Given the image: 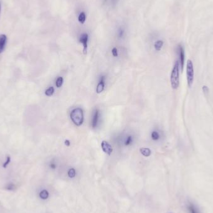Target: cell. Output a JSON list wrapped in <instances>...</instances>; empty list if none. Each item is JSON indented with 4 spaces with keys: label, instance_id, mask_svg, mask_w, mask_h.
<instances>
[{
    "label": "cell",
    "instance_id": "7c38bea8",
    "mask_svg": "<svg viewBox=\"0 0 213 213\" xmlns=\"http://www.w3.org/2000/svg\"><path fill=\"white\" fill-rule=\"evenodd\" d=\"M140 151L141 154L145 157H148L152 155V151L148 148H141L140 149Z\"/></svg>",
    "mask_w": 213,
    "mask_h": 213
},
{
    "label": "cell",
    "instance_id": "5bb4252c",
    "mask_svg": "<svg viewBox=\"0 0 213 213\" xmlns=\"http://www.w3.org/2000/svg\"><path fill=\"white\" fill-rule=\"evenodd\" d=\"M78 20L81 24H83L86 20V15L84 12H81L78 17Z\"/></svg>",
    "mask_w": 213,
    "mask_h": 213
},
{
    "label": "cell",
    "instance_id": "cb8c5ba5",
    "mask_svg": "<svg viewBox=\"0 0 213 213\" xmlns=\"http://www.w3.org/2000/svg\"><path fill=\"white\" fill-rule=\"evenodd\" d=\"M203 91L204 94H207L209 92V89L206 86H204L203 87Z\"/></svg>",
    "mask_w": 213,
    "mask_h": 213
},
{
    "label": "cell",
    "instance_id": "6da1fadb",
    "mask_svg": "<svg viewBox=\"0 0 213 213\" xmlns=\"http://www.w3.org/2000/svg\"><path fill=\"white\" fill-rule=\"evenodd\" d=\"M180 64L176 60L173 66L171 76H170V82L171 86L173 89H177L180 85Z\"/></svg>",
    "mask_w": 213,
    "mask_h": 213
},
{
    "label": "cell",
    "instance_id": "ac0fdd59",
    "mask_svg": "<svg viewBox=\"0 0 213 213\" xmlns=\"http://www.w3.org/2000/svg\"><path fill=\"white\" fill-rule=\"evenodd\" d=\"M68 175L69 176V178H73L76 176V170L74 168H71L69 171H68Z\"/></svg>",
    "mask_w": 213,
    "mask_h": 213
},
{
    "label": "cell",
    "instance_id": "ba28073f",
    "mask_svg": "<svg viewBox=\"0 0 213 213\" xmlns=\"http://www.w3.org/2000/svg\"><path fill=\"white\" fill-rule=\"evenodd\" d=\"M101 148L103 152L108 155H110L113 152V148L112 145L106 141H102L101 143Z\"/></svg>",
    "mask_w": 213,
    "mask_h": 213
},
{
    "label": "cell",
    "instance_id": "e0dca14e",
    "mask_svg": "<svg viewBox=\"0 0 213 213\" xmlns=\"http://www.w3.org/2000/svg\"><path fill=\"white\" fill-rule=\"evenodd\" d=\"M54 92H55L54 88L53 87H50L45 91V95L48 97H50L54 94Z\"/></svg>",
    "mask_w": 213,
    "mask_h": 213
},
{
    "label": "cell",
    "instance_id": "4316f807",
    "mask_svg": "<svg viewBox=\"0 0 213 213\" xmlns=\"http://www.w3.org/2000/svg\"><path fill=\"white\" fill-rule=\"evenodd\" d=\"M0 13H1V3H0Z\"/></svg>",
    "mask_w": 213,
    "mask_h": 213
},
{
    "label": "cell",
    "instance_id": "484cf974",
    "mask_svg": "<svg viewBox=\"0 0 213 213\" xmlns=\"http://www.w3.org/2000/svg\"><path fill=\"white\" fill-rule=\"evenodd\" d=\"M50 166H51V168L52 169H55L56 168V165L55 163H51V165H50Z\"/></svg>",
    "mask_w": 213,
    "mask_h": 213
},
{
    "label": "cell",
    "instance_id": "5b68a950",
    "mask_svg": "<svg viewBox=\"0 0 213 213\" xmlns=\"http://www.w3.org/2000/svg\"><path fill=\"white\" fill-rule=\"evenodd\" d=\"M101 118V114L99 109H95L93 112L91 118V126L92 129H95L99 126Z\"/></svg>",
    "mask_w": 213,
    "mask_h": 213
},
{
    "label": "cell",
    "instance_id": "2e32d148",
    "mask_svg": "<svg viewBox=\"0 0 213 213\" xmlns=\"http://www.w3.org/2000/svg\"><path fill=\"white\" fill-rule=\"evenodd\" d=\"M40 198L42 199H46L49 197V193L46 190H42L39 194Z\"/></svg>",
    "mask_w": 213,
    "mask_h": 213
},
{
    "label": "cell",
    "instance_id": "ffe728a7",
    "mask_svg": "<svg viewBox=\"0 0 213 213\" xmlns=\"http://www.w3.org/2000/svg\"><path fill=\"white\" fill-rule=\"evenodd\" d=\"M125 35V30L122 28H120L118 30V36L120 38H122Z\"/></svg>",
    "mask_w": 213,
    "mask_h": 213
},
{
    "label": "cell",
    "instance_id": "7402d4cb",
    "mask_svg": "<svg viewBox=\"0 0 213 213\" xmlns=\"http://www.w3.org/2000/svg\"><path fill=\"white\" fill-rule=\"evenodd\" d=\"M6 189H8V190L12 191V190H14L15 189V186L13 184H8L6 186Z\"/></svg>",
    "mask_w": 213,
    "mask_h": 213
},
{
    "label": "cell",
    "instance_id": "8fae6325",
    "mask_svg": "<svg viewBox=\"0 0 213 213\" xmlns=\"http://www.w3.org/2000/svg\"><path fill=\"white\" fill-rule=\"evenodd\" d=\"M161 138V133L157 130H153L151 133V138L153 141H159Z\"/></svg>",
    "mask_w": 213,
    "mask_h": 213
},
{
    "label": "cell",
    "instance_id": "9c48e42d",
    "mask_svg": "<svg viewBox=\"0 0 213 213\" xmlns=\"http://www.w3.org/2000/svg\"><path fill=\"white\" fill-rule=\"evenodd\" d=\"M134 142V137L132 135L128 134L125 136L123 139V143L125 146H131Z\"/></svg>",
    "mask_w": 213,
    "mask_h": 213
},
{
    "label": "cell",
    "instance_id": "d6986e66",
    "mask_svg": "<svg viewBox=\"0 0 213 213\" xmlns=\"http://www.w3.org/2000/svg\"><path fill=\"white\" fill-rule=\"evenodd\" d=\"M189 209L191 213H198L197 209L195 207V206L192 204H190L189 206Z\"/></svg>",
    "mask_w": 213,
    "mask_h": 213
},
{
    "label": "cell",
    "instance_id": "8992f818",
    "mask_svg": "<svg viewBox=\"0 0 213 213\" xmlns=\"http://www.w3.org/2000/svg\"><path fill=\"white\" fill-rule=\"evenodd\" d=\"M79 42L83 46V52L84 54L87 52L89 35L87 33H82L79 37Z\"/></svg>",
    "mask_w": 213,
    "mask_h": 213
},
{
    "label": "cell",
    "instance_id": "9a60e30c",
    "mask_svg": "<svg viewBox=\"0 0 213 213\" xmlns=\"http://www.w3.org/2000/svg\"><path fill=\"white\" fill-rule=\"evenodd\" d=\"M64 83V79L62 77H59L56 80V86L57 88H60Z\"/></svg>",
    "mask_w": 213,
    "mask_h": 213
},
{
    "label": "cell",
    "instance_id": "d4e9b609",
    "mask_svg": "<svg viewBox=\"0 0 213 213\" xmlns=\"http://www.w3.org/2000/svg\"><path fill=\"white\" fill-rule=\"evenodd\" d=\"M64 144H65L66 146H69L71 145V141H70V140H66L65 141H64Z\"/></svg>",
    "mask_w": 213,
    "mask_h": 213
},
{
    "label": "cell",
    "instance_id": "44dd1931",
    "mask_svg": "<svg viewBox=\"0 0 213 213\" xmlns=\"http://www.w3.org/2000/svg\"><path fill=\"white\" fill-rule=\"evenodd\" d=\"M112 54L115 57H117L118 56V50L116 48H114L112 49Z\"/></svg>",
    "mask_w": 213,
    "mask_h": 213
},
{
    "label": "cell",
    "instance_id": "4fadbf2b",
    "mask_svg": "<svg viewBox=\"0 0 213 213\" xmlns=\"http://www.w3.org/2000/svg\"><path fill=\"white\" fill-rule=\"evenodd\" d=\"M163 45H164V42H163V41H161V40H158V41H157L155 42L154 48H155V49L156 51H160L161 49V48H163Z\"/></svg>",
    "mask_w": 213,
    "mask_h": 213
},
{
    "label": "cell",
    "instance_id": "30bf717a",
    "mask_svg": "<svg viewBox=\"0 0 213 213\" xmlns=\"http://www.w3.org/2000/svg\"><path fill=\"white\" fill-rule=\"evenodd\" d=\"M7 41V37L5 34L0 35V53H2L5 48Z\"/></svg>",
    "mask_w": 213,
    "mask_h": 213
},
{
    "label": "cell",
    "instance_id": "52a82bcc",
    "mask_svg": "<svg viewBox=\"0 0 213 213\" xmlns=\"http://www.w3.org/2000/svg\"><path fill=\"white\" fill-rule=\"evenodd\" d=\"M105 83H106V76L104 75L100 76L99 79V82L96 87L97 94H100L105 90Z\"/></svg>",
    "mask_w": 213,
    "mask_h": 213
},
{
    "label": "cell",
    "instance_id": "3957f363",
    "mask_svg": "<svg viewBox=\"0 0 213 213\" xmlns=\"http://www.w3.org/2000/svg\"><path fill=\"white\" fill-rule=\"evenodd\" d=\"M194 67L193 64L191 60H188L187 61L186 64V79H187V82L188 86L189 87H191L192 86L194 81Z\"/></svg>",
    "mask_w": 213,
    "mask_h": 213
},
{
    "label": "cell",
    "instance_id": "277c9868",
    "mask_svg": "<svg viewBox=\"0 0 213 213\" xmlns=\"http://www.w3.org/2000/svg\"><path fill=\"white\" fill-rule=\"evenodd\" d=\"M176 53L178 57V62L180 64V67L181 68V71H183L184 65V60H185V54L184 49L181 45H178L176 47Z\"/></svg>",
    "mask_w": 213,
    "mask_h": 213
},
{
    "label": "cell",
    "instance_id": "603a6c76",
    "mask_svg": "<svg viewBox=\"0 0 213 213\" xmlns=\"http://www.w3.org/2000/svg\"><path fill=\"white\" fill-rule=\"evenodd\" d=\"M10 161H11V158H10V157L8 156L7 157V160H6V162H5L4 164H3V167L4 168H6V166L8 165V164H10Z\"/></svg>",
    "mask_w": 213,
    "mask_h": 213
},
{
    "label": "cell",
    "instance_id": "7a4b0ae2",
    "mask_svg": "<svg viewBox=\"0 0 213 213\" xmlns=\"http://www.w3.org/2000/svg\"><path fill=\"white\" fill-rule=\"evenodd\" d=\"M70 118L75 125L77 126H81L84 120L83 110L80 107L74 108L70 113Z\"/></svg>",
    "mask_w": 213,
    "mask_h": 213
}]
</instances>
